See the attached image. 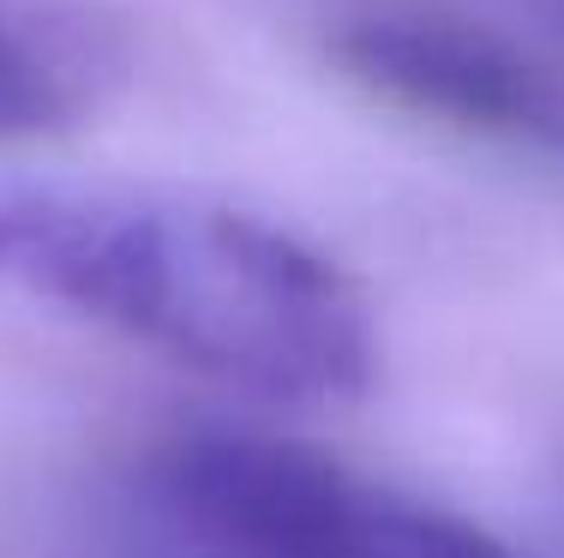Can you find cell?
<instances>
[{"instance_id": "277c9868", "label": "cell", "mask_w": 564, "mask_h": 558, "mask_svg": "<svg viewBox=\"0 0 564 558\" xmlns=\"http://www.w3.org/2000/svg\"><path fill=\"white\" fill-rule=\"evenodd\" d=\"M78 90L66 78V66L36 43L31 24H19L0 7V144L43 139L73 121Z\"/></svg>"}, {"instance_id": "7a4b0ae2", "label": "cell", "mask_w": 564, "mask_h": 558, "mask_svg": "<svg viewBox=\"0 0 564 558\" xmlns=\"http://www.w3.org/2000/svg\"><path fill=\"white\" fill-rule=\"evenodd\" d=\"M144 481L193 558H529L445 504L264 433H186Z\"/></svg>"}, {"instance_id": "3957f363", "label": "cell", "mask_w": 564, "mask_h": 558, "mask_svg": "<svg viewBox=\"0 0 564 558\" xmlns=\"http://www.w3.org/2000/svg\"><path fill=\"white\" fill-rule=\"evenodd\" d=\"M325 48L367 97L402 114L564 163V73L492 24L372 0L330 24Z\"/></svg>"}, {"instance_id": "6da1fadb", "label": "cell", "mask_w": 564, "mask_h": 558, "mask_svg": "<svg viewBox=\"0 0 564 558\" xmlns=\"http://www.w3.org/2000/svg\"><path fill=\"white\" fill-rule=\"evenodd\" d=\"M0 288L264 403H355L379 379L367 288L228 198L0 180Z\"/></svg>"}]
</instances>
